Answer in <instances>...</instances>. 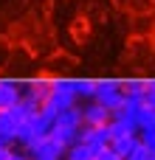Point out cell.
I'll return each instance as SVG.
<instances>
[{
    "instance_id": "cell-1",
    "label": "cell",
    "mask_w": 155,
    "mask_h": 160,
    "mask_svg": "<svg viewBox=\"0 0 155 160\" xmlns=\"http://www.w3.org/2000/svg\"><path fill=\"white\" fill-rule=\"evenodd\" d=\"M76 96H73V87H71V79H51V90H48V98L40 110H45L48 115L56 118V112L68 110V107H76Z\"/></svg>"
},
{
    "instance_id": "cell-2",
    "label": "cell",
    "mask_w": 155,
    "mask_h": 160,
    "mask_svg": "<svg viewBox=\"0 0 155 160\" xmlns=\"http://www.w3.org/2000/svg\"><path fill=\"white\" fill-rule=\"evenodd\" d=\"M99 107H104L107 112L119 110L121 101H124V93L119 87V79H96V87H93V98Z\"/></svg>"
},
{
    "instance_id": "cell-3",
    "label": "cell",
    "mask_w": 155,
    "mask_h": 160,
    "mask_svg": "<svg viewBox=\"0 0 155 160\" xmlns=\"http://www.w3.org/2000/svg\"><path fill=\"white\" fill-rule=\"evenodd\" d=\"M23 152H25L31 160H62L65 158V146H62L59 141H54L51 135L37 138V141H34L31 146H25Z\"/></svg>"
},
{
    "instance_id": "cell-4",
    "label": "cell",
    "mask_w": 155,
    "mask_h": 160,
    "mask_svg": "<svg viewBox=\"0 0 155 160\" xmlns=\"http://www.w3.org/2000/svg\"><path fill=\"white\" fill-rule=\"evenodd\" d=\"M79 143H85V146L93 152V158H96L102 149H107V146H110L107 124H104V127H82V132H79Z\"/></svg>"
},
{
    "instance_id": "cell-5",
    "label": "cell",
    "mask_w": 155,
    "mask_h": 160,
    "mask_svg": "<svg viewBox=\"0 0 155 160\" xmlns=\"http://www.w3.org/2000/svg\"><path fill=\"white\" fill-rule=\"evenodd\" d=\"M79 110H82V127H104L110 121V112L99 107L96 101H85L79 104Z\"/></svg>"
},
{
    "instance_id": "cell-6",
    "label": "cell",
    "mask_w": 155,
    "mask_h": 160,
    "mask_svg": "<svg viewBox=\"0 0 155 160\" xmlns=\"http://www.w3.org/2000/svg\"><path fill=\"white\" fill-rule=\"evenodd\" d=\"M23 96V82L17 79H0V110H11Z\"/></svg>"
},
{
    "instance_id": "cell-7",
    "label": "cell",
    "mask_w": 155,
    "mask_h": 160,
    "mask_svg": "<svg viewBox=\"0 0 155 160\" xmlns=\"http://www.w3.org/2000/svg\"><path fill=\"white\" fill-rule=\"evenodd\" d=\"M23 121H25V118H23L14 107H11V110H0V135H3L11 146H14V132H17V127H20Z\"/></svg>"
},
{
    "instance_id": "cell-8",
    "label": "cell",
    "mask_w": 155,
    "mask_h": 160,
    "mask_svg": "<svg viewBox=\"0 0 155 160\" xmlns=\"http://www.w3.org/2000/svg\"><path fill=\"white\" fill-rule=\"evenodd\" d=\"M73 65H76V59L59 51V53H54V56L45 62V73H48V79H56V73H65V70H71Z\"/></svg>"
},
{
    "instance_id": "cell-9",
    "label": "cell",
    "mask_w": 155,
    "mask_h": 160,
    "mask_svg": "<svg viewBox=\"0 0 155 160\" xmlns=\"http://www.w3.org/2000/svg\"><path fill=\"white\" fill-rule=\"evenodd\" d=\"M71 87H73V96L76 101H90L93 98V87H96V79H71Z\"/></svg>"
},
{
    "instance_id": "cell-10",
    "label": "cell",
    "mask_w": 155,
    "mask_h": 160,
    "mask_svg": "<svg viewBox=\"0 0 155 160\" xmlns=\"http://www.w3.org/2000/svg\"><path fill=\"white\" fill-rule=\"evenodd\" d=\"M54 124L56 127H82V110H79V104L76 107H68V110H62V112H56V118H54Z\"/></svg>"
},
{
    "instance_id": "cell-11",
    "label": "cell",
    "mask_w": 155,
    "mask_h": 160,
    "mask_svg": "<svg viewBox=\"0 0 155 160\" xmlns=\"http://www.w3.org/2000/svg\"><path fill=\"white\" fill-rule=\"evenodd\" d=\"M138 146V135H124V138H116V141H110V149L119 155L121 160L130 158V152Z\"/></svg>"
},
{
    "instance_id": "cell-12",
    "label": "cell",
    "mask_w": 155,
    "mask_h": 160,
    "mask_svg": "<svg viewBox=\"0 0 155 160\" xmlns=\"http://www.w3.org/2000/svg\"><path fill=\"white\" fill-rule=\"evenodd\" d=\"M62 160H93V152L85 146V143H73L65 149V158Z\"/></svg>"
},
{
    "instance_id": "cell-13",
    "label": "cell",
    "mask_w": 155,
    "mask_h": 160,
    "mask_svg": "<svg viewBox=\"0 0 155 160\" xmlns=\"http://www.w3.org/2000/svg\"><path fill=\"white\" fill-rule=\"evenodd\" d=\"M136 124H138V132H141V129H155V110L141 107L138 115H136Z\"/></svg>"
},
{
    "instance_id": "cell-14",
    "label": "cell",
    "mask_w": 155,
    "mask_h": 160,
    "mask_svg": "<svg viewBox=\"0 0 155 160\" xmlns=\"http://www.w3.org/2000/svg\"><path fill=\"white\" fill-rule=\"evenodd\" d=\"M11 51H14V45H8L6 39H0V68H6L11 62Z\"/></svg>"
},
{
    "instance_id": "cell-15",
    "label": "cell",
    "mask_w": 155,
    "mask_h": 160,
    "mask_svg": "<svg viewBox=\"0 0 155 160\" xmlns=\"http://www.w3.org/2000/svg\"><path fill=\"white\" fill-rule=\"evenodd\" d=\"M127 160H150V149L138 143V146H136V149L130 152V158H127Z\"/></svg>"
},
{
    "instance_id": "cell-16",
    "label": "cell",
    "mask_w": 155,
    "mask_h": 160,
    "mask_svg": "<svg viewBox=\"0 0 155 160\" xmlns=\"http://www.w3.org/2000/svg\"><path fill=\"white\" fill-rule=\"evenodd\" d=\"M93 160H121V158H119V155H116V152L107 146V149H102V152H99V155H96Z\"/></svg>"
},
{
    "instance_id": "cell-17",
    "label": "cell",
    "mask_w": 155,
    "mask_h": 160,
    "mask_svg": "<svg viewBox=\"0 0 155 160\" xmlns=\"http://www.w3.org/2000/svg\"><path fill=\"white\" fill-rule=\"evenodd\" d=\"M8 160H31V158H28V155H25L23 149H14V152H11V158H8Z\"/></svg>"
},
{
    "instance_id": "cell-18",
    "label": "cell",
    "mask_w": 155,
    "mask_h": 160,
    "mask_svg": "<svg viewBox=\"0 0 155 160\" xmlns=\"http://www.w3.org/2000/svg\"><path fill=\"white\" fill-rule=\"evenodd\" d=\"M0 146H11V143H8V141H6V138L0 135Z\"/></svg>"
},
{
    "instance_id": "cell-19",
    "label": "cell",
    "mask_w": 155,
    "mask_h": 160,
    "mask_svg": "<svg viewBox=\"0 0 155 160\" xmlns=\"http://www.w3.org/2000/svg\"><path fill=\"white\" fill-rule=\"evenodd\" d=\"M152 84H155V79H152Z\"/></svg>"
}]
</instances>
